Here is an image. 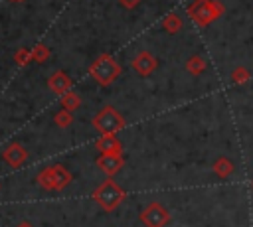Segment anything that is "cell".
Segmentation results:
<instances>
[{"instance_id":"cell-11","label":"cell","mask_w":253,"mask_h":227,"mask_svg":"<svg viewBox=\"0 0 253 227\" xmlns=\"http://www.w3.org/2000/svg\"><path fill=\"white\" fill-rule=\"evenodd\" d=\"M97 148L101 150V152H119L121 154V142L115 138V134H103L101 138H99V142H97Z\"/></svg>"},{"instance_id":"cell-8","label":"cell","mask_w":253,"mask_h":227,"mask_svg":"<svg viewBox=\"0 0 253 227\" xmlns=\"http://www.w3.org/2000/svg\"><path fill=\"white\" fill-rule=\"evenodd\" d=\"M97 166H99L105 174L113 176V174H117V172L123 168V156H121L119 152H103V154L97 158Z\"/></svg>"},{"instance_id":"cell-17","label":"cell","mask_w":253,"mask_h":227,"mask_svg":"<svg viewBox=\"0 0 253 227\" xmlns=\"http://www.w3.org/2000/svg\"><path fill=\"white\" fill-rule=\"evenodd\" d=\"M53 120H55V124H57V126H61V128H65V126H69V124L73 122V116H71V111H67V109H61L59 113H55V116H53Z\"/></svg>"},{"instance_id":"cell-15","label":"cell","mask_w":253,"mask_h":227,"mask_svg":"<svg viewBox=\"0 0 253 227\" xmlns=\"http://www.w3.org/2000/svg\"><path fill=\"white\" fill-rule=\"evenodd\" d=\"M79 105H81V99H79V95H77V93L67 91L65 95H61V109L75 111V109H79Z\"/></svg>"},{"instance_id":"cell-9","label":"cell","mask_w":253,"mask_h":227,"mask_svg":"<svg viewBox=\"0 0 253 227\" xmlns=\"http://www.w3.org/2000/svg\"><path fill=\"white\" fill-rule=\"evenodd\" d=\"M71 85H73L71 77H69L67 73H63V71H55V73H51V77L47 79V87H49L55 95H65L67 91H71Z\"/></svg>"},{"instance_id":"cell-7","label":"cell","mask_w":253,"mask_h":227,"mask_svg":"<svg viewBox=\"0 0 253 227\" xmlns=\"http://www.w3.org/2000/svg\"><path fill=\"white\" fill-rule=\"evenodd\" d=\"M156 67H158V59L150 51H138L134 55V59H132V69L140 77H148Z\"/></svg>"},{"instance_id":"cell-16","label":"cell","mask_w":253,"mask_h":227,"mask_svg":"<svg viewBox=\"0 0 253 227\" xmlns=\"http://www.w3.org/2000/svg\"><path fill=\"white\" fill-rule=\"evenodd\" d=\"M32 57H34L36 63H45V61L49 59V47L43 45V43L34 45V49H32Z\"/></svg>"},{"instance_id":"cell-18","label":"cell","mask_w":253,"mask_h":227,"mask_svg":"<svg viewBox=\"0 0 253 227\" xmlns=\"http://www.w3.org/2000/svg\"><path fill=\"white\" fill-rule=\"evenodd\" d=\"M14 61H16L20 67L28 65L30 61H34V57H32V51H30V49H26V47H20V49L14 53Z\"/></svg>"},{"instance_id":"cell-13","label":"cell","mask_w":253,"mask_h":227,"mask_svg":"<svg viewBox=\"0 0 253 227\" xmlns=\"http://www.w3.org/2000/svg\"><path fill=\"white\" fill-rule=\"evenodd\" d=\"M208 67V61L202 57V55H192L188 61H186V71L192 73V75H202Z\"/></svg>"},{"instance_id":"cell-10","label":"cell","mask_w":253,"mask_h":227,"mask_svg":"<svg viewBox=\"0 0 253 227\" xmlns=\"http://www.w3.org/2000/svg\"><path fill=\"white\" fill-rule=\"evenodd\" d=\"M2 158L12 166V168H18V166H22L24 162H26V158H28V152L24 150V146L22 144H18V142H12L8 148H4V152H2Z\"/></svg>"},{"instance_id":"cell-4","label":"cell","mask_w":253,"mask_h":227,"mask_svg":"<svg viewBox=\"0 0 253 227\" xmlns=\"http://www.w3.org/2000/svg\"><path fill=\"white\" fill-rule=\"evenodd\" d=\"M93 197H95V201H97L105 211H113V209L125 199V193H123V189H121L115 182L109 180V182L101 184V186L95 189Z\"/></svg>"},{"instance_id":"cell-2","label":"cell","mask_w":253,"mask_h":227,"mask_svg":"<svg viewBox=\"0 0 253 227\" xmlns=\"http://www.w3.org/2000/svg\"><path fill=\"white\" fill-rule=\"evenodd\" d=\"M89 75L103 87L111 85L119 75H121V65L117 63V59L109 53H101L89 67Z\"/></svg>"},{"instance_id":"cell-12","label":"cell","mask_w":253,"mask_h":227,"mask_svg":"<svg viewBox=\"0 0 253 227\" xmlns=\"http://www.w3.org/2000/svg\"><path fill=\"white\" fill-rule=\"evenodd\" d=\"M213 172H215L219 178H229V176L235 172V166H233V162H231L229 158L219 156V158L213 162Z\"/></svg>"},{"instance_id":"cell-14","label":"cell","mask_w":253,"mask_h":227,"mask_svg":"<svg viewBox=\"0 0 253 227\" xmlns=\"http://www.w3.org/2000/svg\"><path fill=\"white\" fill-rule=\"evenodd\" d=\"M162 30L168 34H178L182 30V18L178 14H166V18L162 20Z\"/></svg>"},{"instance_id":"cell-20","label":"cell","mask_w":253,"mask_h":227,"mask_svg":"<svg viewBox=\"0 0 253 227\" xmlns=\"http://www.w3.org/2000/svg\"><path fill=\"white\" fill-rule=\"evenodd\" d=\"M119 4L123 8H126V10H132V8H136L140 4V0H119Z\"/></svg>"},{"instance_id":"cell-5","label":"cell","mask_w":253,"mask_h":227,"mask_svg":"<svg viewBox=\"0 0 253 227\" xmlns=\"http://www.w3.org/2000/svg\"><path fill=\"white\" fill-rule=\"evenodd\" d=\"M93 124L99 132L103 134H115L117 130H121L125 126V118L121 116V113L113 107H105L95 118H93Z\"/></svg>"},{"instance_id":"cell-1","label":"cell","mask_w":253,"mask_h":227,"mask_svg":"<svg viewBox=\"0 0 253 227\" xmlns=\"http://www.w3.org/2000/svg\"><path fill=\"white\" fill-rule=\"evenodd\" d=\"M225 12L223 4L219 0H194L190 6H188V14L190 18L200 26V28H206L210 26L213 20H217L221 14Z\"/></svg>"},{"instance_id":"cell-21","label":"cell","mask_w":253,"mask_h":227,"mask_svg":"<svg viewBox=\"0 0 253 227\" xmlns=\"http://www.w3.org/2000/svg\"><path fill=\"white\" fill-rule=\"evenodd\" d=\"M18 227H32V225H30V223H28V221H22V223H20V225H18Z\"/></svg>"},{"instance_id":"cell-6","label":"cell","mask_w":253,"mask_h":227,"mask_svg":"<svg viewBox=\"0 0 253 227\" xmlns=\"http://www.w3.org/2000/svg\"><path fill=\"white\" fill-rule=\"evenodd\" d=\"M140 221L146 227H164L170 221V213L156 201L148 203L142 211H140Z\"/></svg>"},{"instance_id":"cell-19","label":"cell","mask_w":253,"mask_h":227,"mask_svg":"<svg viewBox=\"0 0 253 227\" xmlns=\"http://www.w3.org/2000/svg\"><path fill=\"white\" fill-rule=\"evenodd\" d=\"M229 77H231L233 83H245V81H249L251 73H249V69H245V67H235Z\"/></svg>"},{"instance_id":"cell-3","label":"cell","mask_w":253,"mask_h":227,"mask_svg":"<svg viewBox=\"0 0 253 227\" xmlns=\"http://www.w3.org/2000/svg\"><path fill=\"white\" fill-rule=\"evenodd\" d=\"M69 182H71V174L67 172V168H63L59 164L43 168L38 174V184L43 189H63Z\"/></svg>"},{"instance_id":"cell-22","label":"cell","mask_w":253,"mask_h":227,"mask_svg":"<svg viewBox=\"0 0 253 227\" xmlns=\"http://www.w3.org/2000/svg\"><path fill=\"white\" fill-rule=\"evenodd\" d=\"M12 2H24V0H12Z\"/></svg>"}]
</instances>
